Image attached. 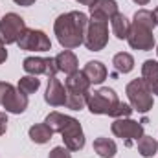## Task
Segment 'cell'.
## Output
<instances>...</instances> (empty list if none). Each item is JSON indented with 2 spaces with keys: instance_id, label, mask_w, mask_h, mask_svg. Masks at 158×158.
Listing matches in <instances>:
<instances>
[{
  "instance_id": "33",
  "label": "cell",
  "mask_w": 158,
  "mask_h": 158,
  "mask_svg": "<svg viewBox=\"0 0 158 158\" xmlns=\"http://www.w3.org/2000/svg\"><path fill=\"white\" fill-rule=\"evenodd\" d=\"M156 55H158V46H156Z\"/></svg>"
},
{
  "instance_id": "14",
  "label": "cell",
  "mask_w": 158,
  "mask_h": 158,
  "mask_svg": "<svg viewBox=\"0 0 158 158\" xmlns=\"http://www.w3.org/2000/svg\"><path fill=\"white\" fill-rule=\"evenodd\" d=\"M53 59H55V64H57V70H59V72H64L66 76L77 72L79 61H77V55H76L72 50H63V52L57 53Z\"/></svg>"
},
{
  "instance_id": "6",
  "label": "cell",
  "mask_w": 158,
  "mask_h": 158,
  "mask_svg": "<svg viewBox=\"0 0 158 158\" xmlns=\"http://www.w3.org/2000/svg\"><path fill=\"white\" fill-rule=\"evenodd\" d=\"M0 105L9 114H22L28 109V96L7 81H0Z\"/></svg>"
},
{
  "instance_id": "2",
  "label": "cell",
  "mask_w": 158,
  "mask_h": 158,
  "mask_svg": "<svg viewBox=\"0 0 158 158\" xmlns=\"http://www.w3.org/2000/svg\"><path fill=\"white\" fill-rule=\"evenodd\" d=\"M86 109L98 116H110V118H129L132 114V107L121 103L116 90L109 86H101L94 92L88 90L86 94Z\"/></svg>"
},
{
  "instance_id": "15",
  "label": "cell",
  "mask_w": 158,
  "mask_h": 158,
  "mask_svg": "<svg viewBox=\"0 0 158 158\" xmlns=\"http://www.w3.org/2000/svg\"><path fill=\"white\" fill-rule=\"evenodd\" d=\"M90 81L88 77L83 74V70L81 72H74V74H70V76H66L64 79V86H66V92H77V94H86L88 90H90Z\"/></svg>"
},
{
  "instance_id": "17",
  "label": "cell",
  "mask_w": 158,
  "mask_h": 158,
  "mask_svg": "<svg viewBox=\"0 0 158 158\" xmlns=\"http://www.w3.org/2000/svg\"><path fill=\"white\" fill-rule=\"evenodd\" d=\"M83 74L88 77V81L92 85H99L107 79V66L101 63V61H88L83 68Z\"/></svg>"
},
{
  "instance_id": "5",
  "label": "cell",
  "mask_w": 158,
  "mask_h": 158,
  "mask_svg": "<svg viewBox=\"0 0 158 158\" xmlns=\"http://www.w3.org/2000/svg\"><path fill=\"white\" fill-rule=\"evenodd\" d=\"M109 42V20L90 17L85 31V46L90 52H101Z\"/></svg>"
},
{
  "instance_id": "29",
  "label": "cell",
  "mask_w": 158,
  "mask_h": 158,
  "mask_svg": "<svg viewBox=\"0 0 158 158\" xmlns=\"http://www.w3.org/2000/svg\"><path fill=\"white\" fill-rule=\"evenodd\" d=\"M6 59H7V50H6L4 44H0V64L6 63Z\"/></svg>"
},
{
  "instance_id": "10",
  "label": "cell",
  "mask_w": 158,
  "mask_h": 158,
  "mask_svg": "<svg viewBox=\"0 0 158 158\" xmlns=\"http://www.w3.org/2000/svg\"><path fill=\"white\" fill-rule=\"evenodd\" d=\"M127 42H129V46L132 50H140V52H151L155 48V44H156L153 30H149V28H145L142 24H136V22L131 24Z\"/></svg>"
},
{
  "instance_id": "30",
  "label": "cell",
  "mask_w": 158,
  "mask_h": 158,
  "mask_svg": "<svg viewBox=\"0 0 158 158\" xmlns=\"http://www.w3.org/2000/svg\"><path fill=\"white\" fill-rule=\"evenodd\" d=\"M76 2H79V4H83V6H92L96 0H76Z\"/></svg>"
},
{
  "instance_id": "18",
  "label": "cell",
  "mask_w": 158,
  "mask_h": 158,
  "mask_svg": "<svg viewBox=\"0 0 158 158\" xmlns=\"http://www.w3.org/2000/svg\"><path fill=\"white\" fill-rule=\"evenodd\" d=\"M92 147H94V151H96L101 158H114L116 156V153H118V145H116V142L110 140V138H105V136L96 138L94 143H92Z\"/></svg>"
},
{
  "instance_id": "12",
  "label": "cell",
  "mask_w": 158,
  "mask_h": 158,
  "mask_svg": "<svg viewBox=\"0 0 158 158\" xmlns=\"http://www.w3.org/2000/svg\"><path fill=\"white\" fill-rule=\"evenodd\" d=\"M44 101L50 107H64V103H66V86L57 79V76H50L48 77Z\"/></svg>"
},
{
  "instance_id": "8",
  "label": "cell",
  "mask_w": 158,
  "mask_h": 158,
  "mask_svg": "<svg viewBox=\"0 0 158 158\" xmlns=\"http://www.w3.org/2000/svg\"><path fill=\"white\" fill-rule=\"evenodd\" d=\"M110 131L116 138H121L125 142L127 147H131L132 142H138L143 136V125L131 118H116L110 125Z\"/></svg>"
},
{
  "instance_id": "16",
  "label": "cell",
  "mask_w": 158,
  "mask_h": 158,
  "mask_svg": "<svg viewBox=\"0 0 158 158\" xmlns=\"http://www.w3.org/2000/svg\"><path fill=\"white\" fill-rule=\"evenodd\" d=\"M142 79L145 81V85L149 86V90L158 96V61L147 59L142 64Z\"/></svg>"
},
{
  "instance_id": "25",
  "label": "cell",
  "mask_w": 158,
  "mask_h": 158,
  "mask_svg": "<svg viewBox=\"0 0 158 158\" xmlns=\"http://www.w3.org/2000/svg\"><path fill=\"white\" fill-rule=\"evenodd\" d=\"M88 94V92H86ZM86 94H77V92H66V103L64 107L70 110H83L86 107Z\"/></svg>"
},
{
  "instance_id": "13",
  "label": "cell",
  "mask_w": 158,
  "mask_h": 158,
  "mask_svg": "<svg viewBox=\"0 0 158 158\" xmlns=\"http://www.w3.org/2000/svg\"><path fill=\"white\" fill-rule=\"evenodd\" d=\"M88 9H90V17L110 20L118 13V2L116 0H96L92 6H88Z\"/></svg>"
},
{
  "instance_id": "31",
  "label": "cell",
  "mask_w": 158,
  "mask_h": 158,
  "mask_svg": "<svg viewBox=\"0 0 158 158\" xmlns=\"http://www.w3.org/2000/svg\"><path fill=\"white\" fill-rule=\"evenodd\" d=\"M132 2H134V4H138V6H147L151 0H132Z\"/></svg>"
},
{
  "instance_id": "22",
  "label": "cell",
  "mask_w": 158,
  "mask_h": 158,
  "mask_svg": "<svg viewBox=\"0 0 158 158\" xmlns=\"http://www.w3.org/2000/svg\"><path fill=\"white\" fill-rule=\"evenodd\" d=\"M156 151H158V142L153 136H145V134H143V136L138 140V153L143 158L155 156Z\"/></svg>"
},
{
  "instance_id": "3",
  "label": "cell",
  "mask_w": 158,
  "mask_h": 158,
  "mask_svg": "<svg viewBox=\"0 0 158 158\" xmlns=\"http://www.w3.org/2000/svg\"><path fill=\"white\" fill-rule=\"evenodd\" d=\"M44 123L53 132H59L63 136V142H64L66 149H70V151H81L85 147V132H83L81 123L76 118L53 110V112H50L46 116Z\"/></svg>"
},
{
  "instance_id": "28",
  "label": "cell",
  "mask_w": 158,
  "mask_h": 158,
  "mask_svg": "<svg viewBox=\"0 0 158 158\" xmlns=\"http://www.w3.org/2000/svg\"><path fill=\"white\" fill-rule=\"evenodd\" d=\"M17 6H22V7H30V6H33L37 0H13Z\"/></svg>"
},
{
  "instance_id": "7",
  "label": "cell",
  "mask_w": 158,
  "mask_h": 158,
  "mask_svg": "<svg viewBox=\"0 0 158 158\" xmlns=\"http://www.w3.org/2000/svg\"><path fill=\"white\" fill-rule=\"evenodd\" d=\"M26 30V20L17 13H6L0 19V44H13Z\"/></svg>"
},
{
  "instance_id": "27",
  "label": "cell",
  "mask_w": 158,
  "mask_h": 158,
  "mask_svg": "<svg viewBox=\"0 0 158 158\" xmlns=\"http://www.w3.org/2000/svg\"><path fill=\"white\" fill-rule=\"evenodd\" d=\"M6 131H7V114L0 112V136L6 134Z\"/></svg>"
},
{
  "instance_id": "20",
  "label": "cell",
  "mask_w": 158,
  "mask_h": 158,
  "mask_svg": "<svg viewBox=\"0 0 158 158\" xmlns=\"http://www.w3.org/2000/svg\"><path fill=\"white\" fill-rule=\"evenodd\" d=\"M28 134H30V140H31V142H35V143L42 145V143H48V142L52 140L53 131H52L46 123H35V125L30 127Z\"/></svg>"
},
{
  "instance_id": "19",
  "label": "cell",
  "mask_w": 158,
  "mask_h": 158,
  "mask_svg": "<svg viewBox=\"0 0 158 158\" xmlns=\"http://www.w3.org/2000/svg\"><path fill=\"white\" fill-rule=\"evenodd\" d=\"M110 28H112V35H114L116 39L123 40V39H127V35H129L131 22H129V19H127L123 13L118 11V13L110 19Z\"/></svg>"
},
{
  "instance_id": "9",
  "label": "cell",
  "mask_w": 158,
  "mask_h": 158,
  "mask_svg": "<svg viewBox=\"0 0 158 158\" xmlns=\"http://www.w3.org/2000/svg\"><path fill=\"white\" fill-rule=\"evenodd\" d=\"M20 50L26 52H48L52 50V40L50 37L42 31V30H35V28H26L20 35V39L17 40Z\"/></svg>"
},
{
  "instance_id": "26",
  "label": "cell",
  "mask_w": 158,
  "mask_h": 158,
  "mask_svg": "<svg viewBox=\"0 0 158 158\" xmlns=\"http://www.w3.org/2000/svg\"><path fill=\"white\" fill-rule=\"evenodd\" d=\"M48 158H72V151L66 149L64 145H59V147H53L50 151Z\"/></svg>"
},
{
  "instance_id": "4",
  "label": "cell",
  "mask_w": 158,
  "mask_h": 158,
  "mask_svg": "<svg viewBox=\"0 0 158 158\" xmlns=\"http://www.w3.org/2000/svg\"><path fill=\"white\" fill-rule=\"evenodd\" d=\"M125 94L131 101V107L132 110H138L142 114L149 112L153 109V92L149 90V86L145 85V81L140 77V79H132L127 88H125Z\"/></svg>"
},
{
  "instance_id": "1",
  "label": "cell",
  "mask_w": 158,
  "mask_h": 158,
  "mask_svg": "<svg viewBox=\"0 0 158 158\" xmlns=\"http://www.w3.org/2000/svg\"><path fill=\"white\" fill-rule=\"evenodd\" d=\"M86 26H88V17L83 11H68L55 19L53 33L64 50H74L85 42Z\"/></svg>"
},
{
  "instance_id": "21",
  "label": "cell",
  "mask_w": 158,
  "mask_h": 158,
  "mask_svg": "<svg viewBox=\"0 0 158 158\" xmlns=\"http://www.w3.org/2000/svg\"><path fill=\"white\" fill-rule=\"evenodd\" d=\"M112 64L118 74H129L134 68V57L129 52H119L112 57Z\"/></svg>"
},
{
  "instance_id": "24",
  "label": "cell",
  "mask_w": 158,
  "mask_h": 158,
  "mask_svg": "<svg viewBox=\"0 0 158 158\" xmlns=\"http://www.w3.org/2000/svg\"><path fill=\"white\" fill-rule=\"evenodd\" d=\"M132 22L142 24V26H145V28H149V30H155V28H156L155 13H153V11H149V9H138V11L134 13Z\"/></svg>"
},
{
  "instance_id": "32",
  "label": "cell",
  "mask_w": 158,
  "mask_h": 158,
  "mask_svg": "<svg viewBox=\"0 0 158 158\" xmlns=\"http://www.w3.org/2000/svg\"><path fill=\"white\" fill-rule=\"evenodd\" d=\"M153 13H155V19H156V26H158V6H156V9H155Z\"/></svg>"
},
{
  "instance_id": "23",
  "label": "cell",
  "mask_w": 158,
  "mask_h": 158,
  "mask_svg": "<svg viewBox=\"0 0 158 158\" xmlns=\"http://www.w3.org/2000/svg\"><path fill=\"white\" fill-rule=\"evenodd\" d=\"M40 86V79L37 76H24V77L19 79V85H17V88L22 92V94H26V96H30V94H35L37 90H39Z\"/></svg>"
},
{
  "instance_id": "11",
  "label": "cell",
  "mask_w": 158,
  "mask_h": 158,
  "mask_svg": "<svg viewBox=\"0 0 158 158\" xmlns=\"http://www.w3.org/2000/svg\"><path fill=\"white\" fill-rule=\"evenodd\" d=\"M22 68L30 76H57V64L53 57H26L22 61Z\"/></svg>"
}]
</instances>
